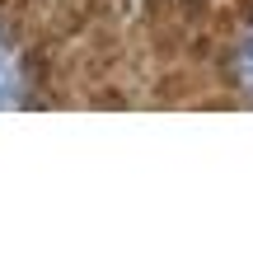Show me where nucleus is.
Here are the masks:
<instances>
[{"label": "nucleus", "mask_w": 253, "mask_h": 253, "mask_svg": "<svg viewBox=\"0 0 253 253\" xmlns=\"http://www.w3.org/2000/svg\"><path fill=\"white\" fill-rule=\"evenodd\" d=\"M239 75H244V84H253V38L239 47Z\"/></svg>", "instance_id": "obj_1"}]
</instances>
